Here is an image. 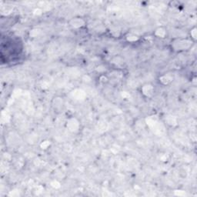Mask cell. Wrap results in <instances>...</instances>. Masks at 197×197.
<instances>
[{
  "mask_svg": "<svg viewBox=\"0 0 197 197\" xmlns=\"http://www.w3.org/2000/svg\"><path fill=\"white\" fill-rule=\"evenodd\" d=\"M193 42L191 40H176L173 42L172 46L176 51H184L192 46Z\"/></svg>",
  "mask_w": 197,
  "mask_h": 197,
  "instance_id": "6da1fadb",
  "label": "cell"
},
{
  "mask_svg": "<svg viewBox=\"0 0 197 197\" xmlns=\"http://www.w3.org/2000/svg\"><path fill=\"white\" fill-rule=\"evenodd\" d=\"M154 34H155V35L157 38L165 39L167 36V29L162 26L158 27V28L156 29Z\"/></svg>",
  "mask_w": 197,
  "mask_h": 197,
  "instance_id": "7a4b0ae2",
  "label": "cell"
},
{
  "mask_svg": "<svg viewBox=\"0 0 197 197\" xmlns=\"http://www.w3.org/2000/svg\"><path fill=\"white\" fill-rule=\"evenodd\" d=\"M69 23L73 28H81L85 25V21L82 18H73L71 19Z\"/></svg>",
  "mask_w": 197,
  "mask_h": 197,
  "instance_id": "3957f363",
  "label": "cell"
},
{
  "mask_svg": "<svg viewBox=\"0 0 197 197\" xmlns=\"http://www.w3.org/2000/svg\"><path fill=\"white\" fill-rule=\"evenodd\" d=\"M142 93L145 95L146 96H151L154 93V88L152 85L146 84L142 86Z\"/></svg>",
  "mask_w": 197,
  "mask_h": 197,
  "instance_id": "277c9868",
  "label": "cell"
},
{
  "mask_svg": "<svg viewBox=\"0 0 197 197\" xmlns=\"http://www.w3.org/2000/svg\"><path fill=\"white\" fill-rule=\"evenodd\" d=\"M196 27L194 26L190 30V38H191V40L193 42L196 41Z\"/></svg>",
  "mask_w": 197,
  "mask_h": 197,
  "instance_id": "5b68a950",
  "label": "cell"
},
{
  "mask_svg": "<svg viewBox=\"0 0 197 197\" xmlns=\"http://www.w3.org/2000/svg\"><path fill=\"white\" fill-rule=\"evenodd\" d=\"M126 39L128 40V41H130V42H135L139 40V37L137 36L136 35H134V34L130 33V34H129V35H127Z\"/></svg>",
  "mask_w": 197,
  "mask_h": 197,
  "instance_id": "8992f818",
  "label": "cell"
}]
</instances>
